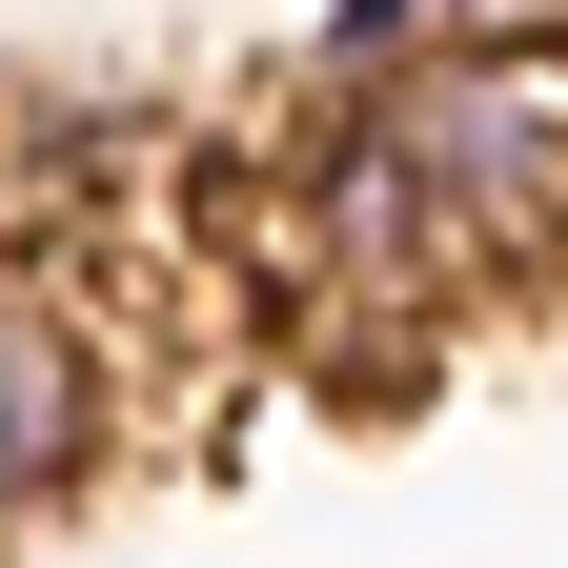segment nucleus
I'll return each instance as SVG.
<instances>
[{"instance_id":"nucleus-1","label":"nucleus","mask_w":568,"mask_h":568,"mask_svg":"<svg viewBox=\"0 0 568 568\" xmlns=\"http://www.w3.org/2000/svg\"><path fill=\"white\" fill-rule=\"evenodd\" d=\"M345 122H366L386 163H406V183L467 224V264H528V244L568 224V41H548V21L426 41V61H386Z\"/></svg>"},{"instance_id":"nucleus-2","label":"nucleus","mask_w":568,"mask_h":568,"mask_svg":"<svg viewBox=\"0 0 568 568\" xmlns=\"http://www.w3.org/2000/svg\"><path fill=\"white\" fill-rule=\"evenodd\" d=\"M102 447H122V386H102V325L61 305L41 264H0V548L82 508V487H102Z\"/></svg>"},{"instance_id":"nucleus-3","label":"nucleus","mask_w":568,"mask_h":568,"mask_svg":"<svg viewBox=\"0 0 568 568\" xmlns=\"http://www.w3.org/2000/svg\"><path fill=\"white\" fill-rule=\"evenodd\" d=\"M21 224H41V183H21V163H0V264H21Z\"/></svg>"}]
</instances>
